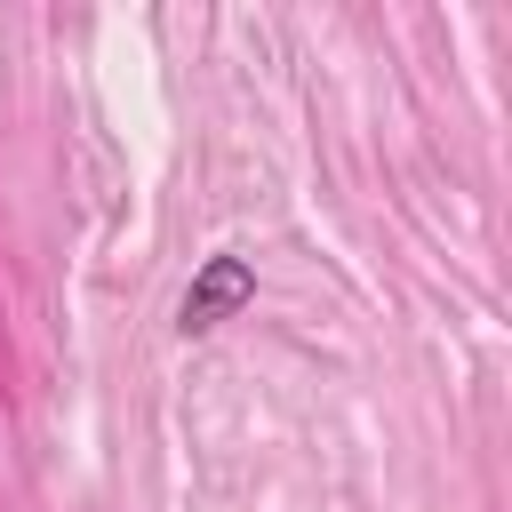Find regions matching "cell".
I'll list each match as a JSON object with an SVG mask.
<instances>
[{"label": "cell", "mask_w": 512, "mask_h": 512, "mask_svg": "<svg viewBox=\"0 0 512 512\" xmlns=\"http://www.w3.org/2000/svg\"><path fill=\"white\" fill-rule=\"evenodd\" d=\"M248 304H256V264L232 256V248H216V256L192 272V288L176 296V336H208V328L240 320Z\"/></svg>", "instance_id": "obj_1"}]
</instances>
